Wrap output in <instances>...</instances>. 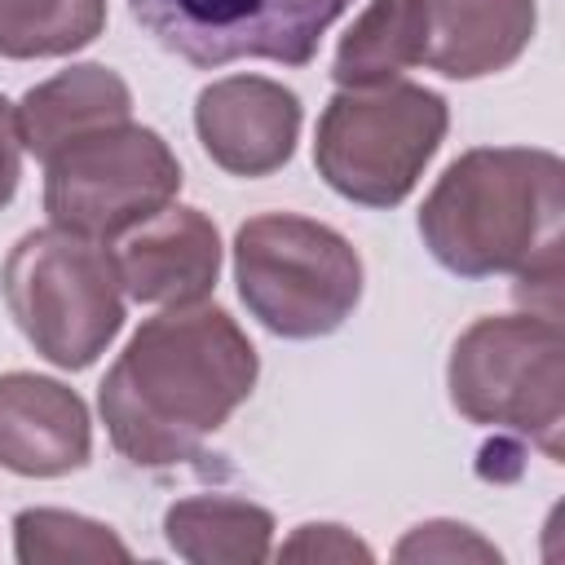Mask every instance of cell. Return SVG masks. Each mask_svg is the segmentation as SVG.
<instances>
[{
	"mask_svg": "<svg viewBox=\"0 0 565 565\" xmlns=\"http://www.w3.org/2000/svg\"><path fill=\"white\" fill-rule=\"evenodd\" d=\"M256 349L216 305H172L141 322L102 380L97 406L115 450L141 468L194 459L252 397Z\"/></svg>",
	"mask_w": 565,
	"mask_h": 565,
	"instance_id": "6da1fadb",
	"label": "cell"
},
{
	"mask_svg": "<svg viewBox=\"0 0 565 565\" xmlns=\"http://www.w3.org/2000/svg\"><path fill=\"white\" fill-rule=\"evenodd\" d=\"M561 212L565 168L552 150L481 146L437 177L419 207V234L450 274H516V300L561 318Z\"/></svg>",
	"mask_w": 565,
	"mask_h": 565,
	"instance_id": "7a4b0ae2",
	"label": "cell"
},
{
	"mask_svg": "<svg viewBox=\"0 0 565 565\" xmlns=\"http://www.w3.org/2000/svg\"><path fill=\"white\" fill-rule=\"evenodd\" d=\"M18 331L62 371H84L124 327V282L106 243L71 230H31L0 269Z\"/></svg>",
	"mask_w": 565,
	"mask_h": 565,
	"instance_id": "3957f363",
	"label": "cell"
},
{
	"mask_svg": "<svg viewBox=\"0 0 565 565\" xmlns=\"http://www.w3.org/2000/svg\"><path fill=\"white\" fill-rule=\"evenodd\" d=\"M234 282L260 327L282 340H318L353 313L362 260L331 225L265 212L234 234Z\"/></svg>",
	"mask_w": 565,
	"mask_h": 565,
	"instance_id": "277c9868",
	"label": "cell"
},
{
	"mask_svg": "<svg viewBox=\"0 0 565 565\" xmlns=\"http://www.w3.org/2000/svg\"><path fill=\"white\" fill-rule=\"evenodd\" d=\"M446 124V102L424 84L340 88L318 119L313 163L335 194L362 207H393L415 190Z\"/></svg>",
	"mask_w": 565,
	"mask_h": 565,
	"instance_id": "5b68a950",
	"label": "cell"
},
{
	"mask_svg": "<svg viewBox=\"0 0 565 565\" xmlns=\"http://www.w3.org/2000/svg\"><path fill=\"white\" fill-rule=\"evenodd\" d=\"M450 402L481 428H508L561 459L565 428V340L561 318L512 313L472 322L446 366Z\"/></svg>",
	"mask_w": 565,
	"mask_h": 565,
	"instance_id": "8992f818",
	"label": "cell"
},
{
	"mask_svg": "<svg viewBox=\"0 0 565 565\" xmlns=\"http://www.w3.org/2000/svg\"><path fill=\"white\" fill-rule=\"evenodd\" d=\"M44 168L49 221L93 243L124 238L181 190V163L168 141L132 119L62 146Z\"/></svg>",
	"mask_w": 565,
	"mask_h": 565,
	"instance_id": "52a82bcc",
	"label": "cell"
},
{
	"mask_svg": "<svg viewBox=\"0 0 565 565\" xmlns=\"http://www.w3.org/2000/svg\"><path fill=\"white\" fill-rule=\"evenodd\" d=\"M146 35L190 66L265 57L305 66L353 0H128Z\"/></svg>",
	"mask_w": 565,
	"mask_h": 565,
	"instance_id": "ba28073f",
	"label": "cell"
},
{
	"mask_svg": "<svg viewBox=\"0 0 565 565\" xmlns=\"http://www.w3.org/2000/svg\"><path fill=\"white\" fill-rule=\"evenodd\" d=\"M194 128L212 163L234 177L278 172L300 132V102L291 88L260 75H230L199 93Z\"/></svg>",
	"mask_w": 565,
	"mask_h": 565,
	"instance_id": "9c48e42d",
	"label": "cell"
},
{
	"mask_svg": "<svg viewBox=\"0 0 565 565\" xmlns=\"http://www.w3.org/2000/svg\"><path fill=\"white\" fill-rule=\"evenodd\" d=\"M119 282L141 305H199L216 287L221 238L199 207H163L128 230L119 256Z\"/></svg>",
	"mask_w": 565,
	"mask_h": 565,
	"instance_id": "30bf717a",
	"label": "cell"
},
{
	"mask_svg": "<svg viewBox=\"0 0 565 565\" xmlns=\"http://www.w3.org/2000/svg\"><path fill=\"white\" fill-rule=\"evenodd\" d=\"M88 450V411L75 388L26 371L0 375V468L18 477H62L75 472Z\"/></svg>",
	"mask_w": 565,
	"mask_h": 565,
	"instance_id": "8fae6325",
	"label": "cell"
},
{
	"mask_svg": "<svg viewBox=\"0 0 565 565\" xmlns=\"http://www.w3.org/2000/svg\"><path fill=\"white\" fill-rule=\"evenodd\" d=\"M534 35V0H428L424 62L446 79L512 66Z\"/></svg>",
	"mask_w": 565,
	"mask_h": 565,
	"instance_id": "7c38bea8",
	"label": "cell"
},
{
	"mask_svg": "<svg viewBox=\"0 0 565 565\" xmlns=\"http://www.w3.org/2000/svg\"><path fill=\"white\" fill-rule=\"evenodd\" d=\"M132 119V93L128 84L97 62L71 66L44 84H35L22 102H18V132H22V150H31L35 159H53L62 146L110 128V124H128Z\"/></svg>",
	"mask_w": 565,
	"mask_h": 565,
	"instance_id": "4fadbf2b",
	"label": "cell"
},
{
	"mask_svg": "<svg viewBox=\"0 0 565 565\" xmlns=\"http://www.w3.org/2000/svg\"><path fill=\"white\" fill-rule=\"evenodd\" d=\"M163 534L172 552L194 565H256L269 556L274 516L247 499L194 494L168 508Z\"/></svg>",
	"mask_w": 565,
	"mask_h": 565,
	"instance_id": "5bb4252c",
	"label": "cell"
},
{
	"mask_svg": "<svg viewBox=\"0 0 565 565\" xmlns=\"http://www.w3.org/2000/svg\"><path fill=\"white\" fill-rule=\"evenodd\" d=\"M428 53V0H371L344 31L331 79L340 88L388 84L397 71L419 66Z\"/></svg>",
	"mask_w": 565,
	"mask_h": 565,
	"instance_id": "9a60e30c",
	"label": "cell"
},
{
	"mask_svg": "<svg viewBox=\"0 0 565 565\" xmlns=\"http://www.w3.org/2000/svg\"><path fill=\"white\" fill-rule=\"evenodd\" d=\"M106 0H0V57H62L93 44Z\"/></svg>",
	"mask_w": 565,
	"mask_h": 565,
	"instance_id": "2e32d148",
	"label": "cell"
},
{
	"mask_svg": "<svg viewBox=\"0 0 565 565\" xmlns=\"http://www.w3.org/2000/svg\"><path fill=\"white\" fill-rule=\"evenodd\" d=\"M13 543L22 565H66V561H128V543L88 516L57 508H26L13 521Z\"/></svg>",
	"mask_w": 565,
	"mask_h": 565,
	"instance_id": "e0dca14e",
	"label": "cell"
},
{
	"mask_svg": "<svg viewBox=\"0 0 565 565\" xmlns=\"http://www.w3.org/2000/svg\"><path fill=\"white\" fill-rule=\"evenodd\" d=\"M397 561H499V552L468 525L428 521L397 543Z\"/></svg>",
	"mask_w": 565,
	"mask_h": 565,
	"instance_id": "ac0fdd59",
	"label": "cell"
},
{
	"mask_svg": "<svg viewBox=\"0 0 565 565\" xmlns=\"http://www.w3.org/2000/svg\"><path fill=\"white\" fill-rule=\"evenodd\" d=\"M278 556L282 561H371V547L353 539L344 525H300Z\"/></svg>",
	"mask_w": 565,
	"mask_h": 565,
	"instance_id": "d6986e66",
	"label": "cell"
},
{
	"mask_svg": "<svg viewBox=\"0 0 565 565\" xmlns=\"http://www.w3.org/2000/svg\"><path fill=\"white\" fill-rule=\"evenodd\" d=\"M22 177V132H18V106L0 97V207L13 199Z\"/></svg>",
	"mask_w": 565,
	"mask_h": 565,
	"instance_id": "ffe728a7",
	"label": "cell"
}]
</instances>
